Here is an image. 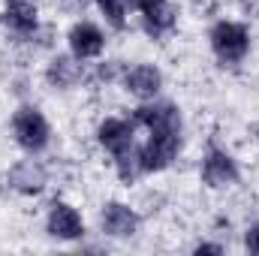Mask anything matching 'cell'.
Instances as JSON below:
<instances>
[{"label": "cell", "mask_w": 259, "mask_h": 256, "mask_svg": "<svg viewBox=\"0 0 259 256\" xmlns=\"http://www.w3.org/2000/svg\"><path fill=\"white\" fill-rule=\"evenodd\" d=\"M97 136H100V145H103L106 151H112V154H121V151H127V148L136 145V142H133V124H130V121H121V118L103 121Z\"/></svg>", "instance_id": "obj_10"}, {"label": "cell", "mask_w": 259, "mask_h": 256, "mask_svg": "<svg viewBox=\"0 0 259 256\" xmlns=\"http://www.w3.org/2000/svg\"><path fill=\"white\" fill-rule=\"evenodd\" d=\"M9 181H12V187H15V190L33 196V193H39L42 187H46V172H42V166H39V163L24 160V163H18V166L9 172Z\"/></svg>", "instance_id": "obj_11"}, {"label": "cell", "mask_w": 259, "mask_h": 256, "mask_svg": "<svg viewBox=\"0 0 259 256\" xmlns=\"http://www.w3.org/2000/svg\"><path fill=\"white\" fill-rule=\"evenodd\" d=\"M78 58H55L52 64H49V81L52 84H58V88H69V84H75L78 78H81V64H75Z\"/></svg>", "instance_id": "obj_13"}, {"label": "cell", "mask_w": 259, "mask_h": 256, "mask_svg": "<svg viewBox=\"0 0 259 256\" xmlns=\"http://www.w3.org/2000/svg\"><path fill=\"white\" fill-rule=\"evenodd\" d=\"M115 163H118V175H121V181H127V184L142 175V154H139L136 145L127 148V151H121V154H115Z\"/></svg>", "instance_id": "obj_14"}, {"label": "cell", "mask_w": 259, "mask_h": 256, "mask_svg": "<svg viewBox=\"0 0 259 256\" xmlns=\"http://www.w3.org/2000/svg\"><path fill=\"white\" fill-rule=\"evenodd\" d=\"M12 133H15V142H18L24 151H30V154H36V151H42V148L49 145V121H46L42 112L33 109V106H21V109L15 112V118H12Z\"/></svg>", "instance_id": "obj_3"}, {"label": "cell", "mask_w": 259, "mask_h": 256, "mask_svg": "<svg viewBox=\"0 0 259 256\" xmlns=\"http://www.w3.org/2000/svg\"><path fill=\"white\" fill-rule=\"evenodd\" d=\"M136 6L142 9V15H148V12H157V9H163V6H166V0H136Z\"/></svg>", "instance_id": "obj_18"}, {"label": "cell", "mask_w": 259, "mask_h": 256, "mask_svg": "<svg viewBox=\"0 0 259 256\" xmlns=\"http://www.w3.org/2000/svg\"><path fill=\"white\" fill-rule=\"evenodd\" d=\"M97 3H100V9H103V15L109 18L112 27H124V24H127L130 0H97Z\"/></svg>", "instance_id": "obj_16"}, {"label": "cell", "mask_w": 259, "mask_h": 256, "mask_svg": "<svg viewBox=\"0 0 259 256\" xmlns=\"http://www.w3.org/2000/svg\"><path fill=\"white\" fill-rule=\"evenodd\" d=\"M172 24H175V12H172L169 6H163V9H157V12H148V15H145V30H148V33H154V36L166 33Z\"/></svg>", "instance_id": "obj_15"}, {"label": "cell", "mask_w": 259, "mask_h": 256, "mask_svg": "<svg viewBox=\"0 0 259 256\" xmlns=\"http://www.w3.org/2000/svg\"><path fill=\"white\" fill-rule=\"evenodd\" d=\"M244 247H247L250 253H259V223L247 229V235H244Z\"/></svg>", "instance_id": "obj_17"}, {"label": "cell", "mask_w": 259, "mask_h": 256, "mask_svg": "<svg viewBox=\"0 0 259 256\" xmlns=\"http://www.w3.org/2000/svg\"><path fill=\"white\" fill-rule=\"evenodd\" d=\"M211 49L223 64H238L250 49V33L238 21H217L211 27Z\"/></svg>", "instance_id": "obj_1"}, {"label": "cell", "mask_w": 259, "mask_h": 256, "mask_svg": "<svg viewBox=\"0 0 259 256\" xmlns=\"http://www.w3.org/2000/svg\"><path fill=\"white\" fill-rule=\"evenodd\" d=\"M124 84H127V91L133 94V97H139V100H154V97L160 94L163 75H160V69H157V66L139 64V66H133V69L127 72Z\"/></svg>", "instance_id": "obj_8"}, {"label": "cell", "mask_w": 259, "mask_h": 256, "mask_svg": "<svg viewBox=\"0 0 259 256\" xmlns=\"http://www.w3.org/2000/svg\"><path fill=\"white\" fill-rule=\"evenodd\" d=\"M202 181L208 187H229V184H235L238 181L235 160L226 151H220V148H208V154L202 160Z\"/></svg>", "instance_id": "obj_4"}, {"label": "cell", "mask_w": 259, "mask_h": 256, "mask_svg": "<svg viewBox=\"0 0 259 256\" xmlns=\"http://www.w3.org/2000/svg\"><path fill=\"white\" fill-rule=\"evenodd\" d=\"M46 226H49V232H52L55 238H64V241H72V238H78V235L84 232L81 214H78L72 205H66V202H55V205H52Z\"/></svg>", "instance_id": "obj_6"}, {"label": "cell", "mask_w": 259, "mask_h": 256, "mask_svg": "<svg viewBox=\"0 0 259 256\" xmlns=\"http://www.w3.org/2000/svg\"><path fill=\"white\" fill-rule=\"evenodd\" d=\"M133 124H142L148 130H181V115L172 103H154V106H139Z\"/></svg>", "instance_id": "obj_7"}, {"label": "cell", "mask_w": 259, "mask_h": 256, "mask_svg": "<svg viewBox=\"0 0 259 256\" xmlns=\"http://www.w3.org/2000/svg\"><path fill=\"white\" fill-rule=\"evenodd\" d=\"M139 229V217L121 202H109L103 208V232L115 235V238H130Z\"/></svg>", "instance_id": "obj_9"}, {"label": "cell", "mask_w": 259, "mask_h": 256, "mask_svg": "<svg viewBox=\"0 0 259 256\" xmlns=\"http://www.w3.org/2000/svg\"><path fill=\"white\" fill-rule=\"evenodd\" d=\"M196 253H223V247L220 244H199Z\"/></svg>", "instance_id": "obj_19"}, {"label": "cell", "mask_w": 259, "mask_h": 256, "mask_svg": "<svg viewBox=\"0 0 259 256\" xmlns=\"http://www.w3.org/2000/svg\"><path fill=\"white\" fill-rule=\"evenodd\" d=\"M3 24L9 30H18V33L36 30V6L27 0H9V6L3 12Z\"/></svg>", "instance_id": "obj_12"}, {"label": "cell", "mask_w": 259, "mask_h": 256, "mask_svg": "<svg viewBox=\"0 0 259 256\" xmlns=\"http://www.w3.org/2000/svg\"><path fill=\"white\" fill-rule=\"evenodd\" d=\"M178 148H181V130H151V139L145 142V148H139L142 172H163L178 157Z\"/></svg>", "instance_id": "obj_2"}, {"label": "cell", "mask_w": 259, "mask_h": 256, "mask_svg": "<svg viewBox=\"0 0 259 256\" xmlns=\"http://www.w3.org/2000/svg\"><path fill=\"white\" fill-rule=\"evenodd\" d=\"M66 39H69V49H72V55H75L78 61L97 58V55L103 52V46H106L103 30H100L97 24H91V21H78V24H72V30H69Z\"/></svg>", "instance_id": "obj_5"}]
</instances>
